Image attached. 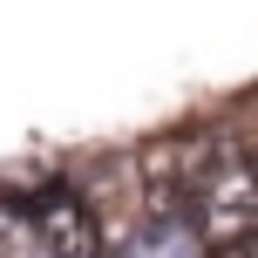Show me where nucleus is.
<instances>
[{"instance_id":"nucleus-1","label":"nucleus","mask_w":258,"mask_h":258,"mask_svg":"<svg viewBox=\"0 0 258 258\" xmlns=\"http://www.w3.org/2000/svg\"><path fill=\"white\" fill-rule=\"evenodd\" d=\"M190 224L204 238V251H251L258 245V150L238 136H218L204 183H197Z\"/></svg>"},{"instance_id":"nucleus-2","label":"nucleus","mask_w":258,"mask_h":258,"mask_svg":"<svg viewBox=\"0 0 258 258\" xmlns=\"http://www.w3.org/2000/svg\"><path fill=\"white\" fill-rule=\"evenodd\" d=\"M211 156H218V129H204V122H177V129H163V136H150L136 150V197H143V211L163 218V224L190 218Z\"/></svg>"},{"instance_id":"nucleus-3","label":"nucleus","mask_w":258,"mask_h":258,"mask_svg":"<svg viewBox=\"0 0 258 258\" xmlns=\"http://www.w3.org/2000/svg\"><path fill=\"white\" fill-rule=\"evenodd\" d=\"M14 204L27 211L41 238V258H109V231H102V211L82 183L68 177H41L27 190H14Z\"/></svg>"}]
</instances>
